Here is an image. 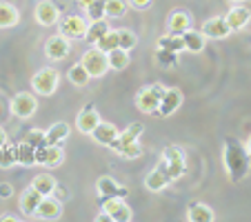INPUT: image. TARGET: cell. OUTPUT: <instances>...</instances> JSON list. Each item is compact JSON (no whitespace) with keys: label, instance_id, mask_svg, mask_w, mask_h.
Wrapping results in <instances>:
<instances>
[{"label":"cell","instance_id":"obj_1","mask_svg":"<svg viewBox=\"0 0 251 222\" xmlns=\"http://www.w3.org/2000/svg\"><path fill=\"white\" fill-rule=\"evenodd\" d=\"M225 167H227L229 178H231L233 182L242 180L249 173V156H247L245 149L233 140L225 142Z\"/></svg>","mask_w":251,"mask_h":222},{"label":"cell","instance_id":"obj_2","mask_svg":"<svg viewBox=\"0 0 251 222\" xmlns=\"http://www.w3.org/2000/svg\"><path fill=\"white\" fill-rule=\"evenodd\" d=\"M162 167H165V173H167V178H169V182L182 178L187 171L185 151H182L180 147H167L165 153H162Z\"/></svg>","mask_w":251,"mask_h":222},{"label":"cell","instance_id":"obj_3","mask_svg":"<svg viewBox=\"0 0 251 222\" xmlns=\"http://www.w3.org/2000/svg\"><path fill=\"white\" fill-rule=\"evenodd\" d=\"M165 94V87L162 85H151L145 87V89L138 91L136 96V107L142 114H156L158 107H160V98Z\"/></svg>","mask_w":251,"mask_h":222},{"label":"cell","instance_id":"obj_4","mask_svg":"<svg viewBox=\"0 0 251 222\" xmlns=\"http://www.w3.org/2000/svg\"><path fill=\"white\" fill-rule=\"evenodd\" d=\"M58 82H60V76H58V71L53 67H45L31 78V87L40 96H51L58 89Z\"/></svg>","mask_w":251,"mask_h":222},{"label":"cell","instance_id":"obj_5","mask_svg":"<svg viewBox=\"0 0 251 222\" xmlns=\"http://www.w3.org/2000/svg\"><path fill=\"white\" fill-rule=\"evenodd\" d=\"M82 67L89 71L91 78H102L109 69V60H107V53L100 51L98 47L96 49H89V51L82 53Z\"/></svg>","mask_w":251,"mask_h":222},{"label":"cell","instance_id":"obj_6","mask_svg":"<svg viewBox=\"0 0 251 222\" xmlns=\"http://www.w3.org/2000/svg\"><path fill=\"white\" fill-rule=\"evenodd\" d=\"M36 109H38V100H36L33 94H29V91H20L11 100V114L16 118H31L36 114Z\"/></svg>","mask_w":251,"mask_h":222},{"label":"cell","instance_id":"obj_7","mask_svg":"<svg viewBox=\"0 0 251 222\" xmlns=\"http://www.w3.org/2000/svg\"><path fill=\"white\" fill-rule=\"evenodd\" d=\"M87 20L82 16H67L60 23V33L69 40H82L87 36Z\"/></svg>","mask_w":251,"mask_h":222},{"label":"cell","instance_id":"obj_8","mask_svg":"<svg viewBox=\"0 0 251 222\" xmlns=\"http://www.w3.org/2000/svg\"><path fill=\"white\" fill-rule=\"evenodd\" d=\"M102 209L114 222H129L131 220V209L123 202V198H102Z\"/></svg>","mask_w":251,"mask_h":222},{"label":"cell","instance_id":"obj_9","mask_svg":"<svg viewBox=\"0 0 251 222\" xmlns=\"http://www.w3.org/2000/svg\"><path fill=\"white\" fill-rule=\"evenodd\" d=\"M71 47H69V38H65L62 33H58V36H51V38L45 43V53H47L49 60L58 62V60H65L67 56H69Z\"/></svg>","mask_w":251,"mask_h":222},{"label":"cell","instance_id":"obj_10","mask_svg":"<svg viewBox=\"0 0 251 222\" xmlns=\"http://www.w3.org/2000/svg\"><path fill=\"white\" fill-rule=\"evenodd\" d=\"M62 149L60 145H45L40 149H36V162L43 167H58L62 162Z\"/></svg>","mask_w":251,"mask_h":222},{"label":"cell","instance_id":"obj_11","mask_svg":"<svg viewBox=\"0 0 251 222\" xmlns=\"http://www.w3.org/2000/svg\"><path fill=\"white\" fill-rule=\"evenodd\" d=\"M98 123H100V116H98V111H96L91 104H87L80 114H78V118H76L78 131L85 133V136H91V131L98 127Z\"/></svg>","mask_w":251,"mask_h":222},{"label":"cell","instance_id":"obj_12","mask_svg":"<svg viewBox=\"0 0 251 222\" xmlns=\"http://www.w3.org/2000/svg\"><path fill=\"white\" fill-rule=\"evenodd\" d=\"M231 29H229L227 20L225 18H209L207 23L202 25V36L204 38H213V40H220V38H227Z\"/></svg>","mask_w":251,"mask_h":222},{"label":"cell","instance_id":"obj_13","mask_svg":"<svg viewBox=\"0 0 251 222\" xmlns=\"http://www.w3.org/2000/svg\"><path fill=\"white\" fill-rule=\"evenodd\" d=\"M58 18H60V11H58V7L53 5V2L43 0V2L36 5V20H38L43 27H51V25H56Z\"/></svg>","mask_w":251,"mask_h":222},{"label":"cell","instance_id":"obj_14","mask_svg":"<svg viewBox=\"0 0 251 222\" xmlns=\"http://www.w3.org/2000/svg\"><path fill=\"white\" fill-rule=\"evenodd\" d=\"M182 104V94L180 89H165V94H162L160 98V107H158L156 114L160 116H171L176 111V109Z\"/></svg>","mask_w":251,"mask_h":222},{"label":"cell","instance_id":"obj_15","mask_svg":"<svg viewBox=\"0 0 251 222\" xmlns=\"http://www.w3.org/2000/svg\"><path fill=\"white\" fill-rule=\"evenodd\" d=\"M96 189H98V194L102 196V198H123V196H127V189H125V187H120V184H116V180L109 178V175L98 178Z\"/></svg>","mask_w":251,"mask_h":222},{"label":"cell","instance_id":"obj_16","mask_svg":"<svg viewBox=\"0 0 251 222\" xmlns=\"http://www.w3.org/2000/svg\"><path fill=\"white\" fill-rule=\"evenodd\" d=\"M60 213H62L60 202L53 196H43L38 209H36V216L43 218V220H56V218H60Z\"/></svg>","mask_w":251,"mask_h":222},{"label":"cell","instance_id":"obj_17","mask_svg":"<svg viewBox=\"0 0 251 222\" xmlns=\"http://www.w3.org/2000/svg\"><path fill=\"white\" fill-rule=\"evenodd\" d=\"M118 129H116V124H111V123H102L100 120L98 123V127L91 131V136H94V140L98 142V145H107V147H111V142L118 138Z\"/></svg>","mask_w":251,"mask_h":222},{"label":"cell","instance_id":"obj_18","mask_svg":"<svg viewBox=\"0 0 251 222\" xmlns=\"http://www.w3.org/2000/svg\"><path fill=\"white\" fill-rule=\"evenodd\" d=\"M40 200H43V196H40L38 191L33 189V187L25 189V191H23V196H20V211H23L27 218L36 216V209H38Z\"/></svg>","mask_w":251,"mask_h":222},{"label":"cell","instance_id":"obj_19","mask_svg":"<svg viewBox=\"0 0 251 222\" xmlns=\"http://www.w3.org/2000/svg\"><path fill=\"white\" fill-rule=\"evenodd\" d=\"M189 25H191L189 14H187V11H182V9L171 11L169 20H167V27H169V33H176V36H182V33H185L187 29H189Z\"/></svg>","mask_w":251,"mask_h":222},{"label":"cell","instance_id":"obj_20","mask_svg":"<svg viewBox=\"0 0 251 222\" xmlns=\"http://www.w3.org/2000/svg\"><path fill=\"white\" fill-rule=\"evenodd\" d=\"M249 18H251V11L247 9V7H240V5L231 7V11L225 16V20H227V25H229V29H231V31L242 29L247 23H249Z\"/></svg>","mask_w":251,"mask_h":222},{"label":"cell","instance_id":"obj_21","mask_svg":"<svg viewBox=\"0 0 251 222\" xmlns=\"http://www.w3.org/2000/svg\"><path fill=\"white\" fill-rule=\"evenodd\" d=\"M169 184V178H167V173H165V167L162 165H158L156 169L151 171V173L145 178V187H147L149 191H153V194H158V191H162Z\"/></svg>","mask_w":251,"mask_h":222},{"label":"cell","instance_id":"obj_22","mask_svg":"<svg viewBox=\"0 0 251 222\" xmlns=\"http://www.w3.org/2000/svg\"><path fill=\"white\" fill-rule=\"evenodd\" d=\"M187 220L189 222H213L216 220V213L209 204H202V202H196L189 207L187 211Z\"/></svg>","mask_w":251,"mask_h":222},{"label":"cell","instance_id":"obj_23","mask_svg":"<svg viewBox=\"0 0 251 222\" xmlns=\"http://www.w3.org/2000/svg\"><path fill=\"white\" fill-rule=\"evenodd\" d=\"M20 20V14L11 2H2L0 0V29H11L16 27Z\"/></svg>","mask_w":251,"mask_h":222},{"label":"cell","instance_id":"obj_24","mask_svg":"<svg viewBox=\"0 0 251 222\" xmlns=\"http://www.w3.org/2000/svg\"><path fill=\"white\" fill-rule=\"evenodd\" d=\"M69 138V124L67 123H56L45 131V142L47 145H62Z\"/></svg>","mask_w":251,"mask_h":222},{"label":"cell","instance_id":"obj_25","mask_svg":"<svg viewBox=\"0 0 251 222\" xmlns=\"http://www.w3.org/2000/svg\"><path fill=\"white\" fill-rule=\"evenodd\" d=\"M31 187H33L36 191H38L40 196H53V191H56L58 182H56V178H53V175H49V173H40V175H36V178H33Z\"/></svg>","mask_w":251,"mask_h":222},{"label":"cell","instance_id":"obj_26","mask_svg":"<svg viewBox=\"0 0 251 222\" xmlns=\"http://www.w3.org/2000/svg\"><path fill=\"white\" fill-rule=\"evenodd\" d=\"M14 151H16V162H18V165H23V167L36 165V149H33V147L29 145L27 140L20 142Z\"/></svg>","mask_w":251,"mask_h":222},{"label":"cell","instance_id":"obj_27","mask_svg":"<svg viewBox=\"0 0 251 222\" xmlns=\"http://www.w3.org/2000/svg\"><path fill=\"white\" fill-rule=\"evenodd\" d=\"M109 23H107V20L104 18H100V20H91V25H89V29H87V36H85V40L87 43H98L100 38H102L104 33L109 31Z\"/></svg>","mask_w":251,"mask_h":222},{"label":"cell","instance_id":"obj_28","mask_svg":"<svg viewBox=\"0 0 251 222\" xmlns=\"http://www.w3.org/2000/svg\"><path fill=\"white\" fill-rule=\"evenodd\" d=\"M140 133H142V124H131L127 131L118 133V138L111 142V147H114V149H120V147H125V145L138 142V136H140Z\"/></svg>","mask_w":251,"mask_h":222},{"label":"cell","instance_id":"obj_29","mask_svg":"<svg viewBox=\"0 0 251 222\" xmlns=\"http://www.w3.org/2000/svg\"><path fill=\"white\" fill-rule=\"evenodd\" d=\"M182 40H185V49H187V51L198 53V51H202V49H204L202 31H189V29H187V31L182 33Z\"/></svg>","mask_w":251,"mask_h":222},{"label":"cell","instance_id":"obj_30","mask_svg":"<svg viewBox=\"0 0 251 222\" xmlns=\"http://www.w3.org/2000/svg\"><path fill=\"white\" fill-rule=\"evenodd\" d=\"M158 47H160L162 51H167V53H178V51L185 49V40H182V36L169 33V36H165V38L158 40Z\"/></svg>","mask_w":251,"mask_h":222},{"label":"cell","instance_id":"obj_31","mask_svg":"<svg viewBox=\"0 0 251 222\" xmlns=\"http://www.w3.org/2000/svg\"><path fill=\"white\" fill-rule=\"evenodd\" d=\"M107 60H109V69H116V71H123L129 67V53L125 49H111L107 53Z\"/></svg>","mask_w":251,"mask_h":222},{"label":"cell","instance_id":"obj_32","mask_svg":"<svg viewBox=\"0 0 251 222\" xmlns=\"http://www.w3.org/2000/svg\"><path fill=\"white\" fill-rule=\"evenodd\" d=\"M67 78H69L71 85H76V87H85L87 82H89V71L82 67V62H78V65H74L69 69V74H67Z\"/></svg>","mask_w":251,"mask_h":222},{"label":"cell","instance_id":"obj_33","mask_svg":"<svg viewBox=\"0 0 251 222\" xmlns=\"http://www.w3.org/2000/svg\"><path fill=\"white\" fill-rule=\"evenodd\" d=\"M96 47L100 49V51L109 53L111 49H118V31H114V29H109V31L104 33L102 38L96 43Z\"/></svg>","mask_w":251,"mask_h":222},{"label":"cell","instance_id":"obj_34","mask_svg":"<svg viewBox=\"0 0 251 222\" xmlns=\"http://www.w3.org/2000/svg\"><path fill=\"white\" fill-rule=\"evenodd\" d=\"M138 43L136 33L129 31V29H118V47L125 49V51H129V49H133Z\"/></svg>","mask_w":251,"mask_h":222},{"label":"cell","instance_id":"obj_35","mask_svg":"<svg viewBox=\"0 0 251 222\" xmlns=\"http://www.w3.org/2000/svg\"><path fill=\"white\" fill-rule=\"evenodd\" d=\"M104 5H107V0H91L89 5L85 7L87 9V16H89V20H100L104 18Z\"/></svg>","mask_w":251,"mask_h":222},{"label":"cell","instance_id":"obj_36","mask_svg":"<svg viewBox=\"0 0 251 222\" xmlns=\"http://www.w3.org/2000/svg\"><path fill=\"white\" fill-rule=\"evenodd\" d=\"M104 14L114 16V18H120L123 14H127V5H125V0H107V5H104Z\"/></svg>","mask_w":251,"mask_h":222},{"label":"cell","instance_id":"obj_37","mask_svg":"<svg viewBox=\"0 0 251 222\" xmlns=\"http://www.w3.org/2000/svg\"><path fill=\"white\" fill-rule=\"evenodd\" d=\"M11 165H16V151L11 147L2 145L0 147V167H2V169H9Z\"/></svg>","mask_w":251,"mask_h":222},{"label":"cell","instance_id":"obj_38","mask_svg":"<svg viewBox=\"0 0 251 222\" xmlns=\"http://www.w3.org/2000/svg\"><path fill=\"white\" fill-rule=\"evenodd\" d=\"M116 151L123 158H127V160H133V158H138L142 153V147H140V142H131V145H125L120 149H116Z\"/></svg>","mask_w":251,"mask_h":222},{"label":"cell","instance_id":"obj_39","mask_svg":"<svg viewBox=\"0 0 251 222\" xmlns=\"http://www.w3.org/2000/svg\"><path fill=\"white\" fill-rule=\"evenodd\" d=\"M27 142L33 147V149H40V147H45L47 142H45V131H40V129H33V131L27 133Z\"/></svg>","mask_w":251,"mask_h":222},{"label":"cell","instance_id":"obj_40","mask_svg":"<svg viewBox=\"0 0 251 222\" xmlns=\"http://www.w3.org/2000/svg\"><path fill=\"white\" fill-rule=\"evenodd\" d=\"M11 196H14V187H11L9 182H0V198L7 200V198H11Z\"/></svg>","mask_w":251,"mask_h":222},{"label":"cell","instance_id":"obj_41","mask_svg":"<svg viewBox=\"0 0 251 222\" xmlns=\"http://www.w3.org/2000/svg\"><path fill=\"white\" fill-rule=\"evenodd\" d=\"M131 5L136 7V9H147V7L151 5V0H131Z\"/></svg>","mask_w":251,"mask_h":222},{"label":"cell","instance_id":"obj_42","mask_svg":"<svg viewBox=\"0 0 251 222\" xmlns=\"http://www.w3.org/2000/svg\"><path fill=\"white\" fill-rule=\"evenodd\" d=\"M2 145H7V133H5V129L0 127V147Z\"/></svg>","mask_w":251,"mask_h":222},{"label":"cell","instance_id":"obj_43","mask_svg":"<svg viewBox=\"0 0 251 222\" xmlns=\"http://www.w3.org/2000/svg\"><path fill=\"white\" fill-rule=\"evenodd\" d=\"M16 218L14 216H0V222H14Z\"/></svg>","mask_w":251,"mask_h":222},{"label":"cell","instance_id":"obj_44","mask_svg":"<svg viewBox=\"0 0 251 222\" xmlns=\"http://www.w3.org/2000/svg\"><path fill=\"white\" fill-rule=\"evenodd\" d=\"M96 220H98V222H104V220H109V216H107V213H104V211H102V213H100V216H98V218H96Z\"/></svg>","mask_w":251,"mask_h":222},{"label":"cell","instance_id":"obj_45","mask_svg":"<svg viewBox=\"0 0 251 222\" xmlns=\"http://www.w3.org/2000/svg\"><path fill=\"white\" fill-rule=\"evenodd\" d=\"M247 153H249V158H251V136H249V140H247Z\"/></svg>","mask_w":251,"mask_h":222},{"label":"cell","instance_id":"obj_46","mask_svg":"<svg viewBox=\"0 0 251 222\" xmlns=\"http://www.w3.org/2000/svg\"><path fill=\"white\" fill-rule=\"evenodd\" d=\"M78 2H80L82 7H87V5H89V2H91V0H78Z\"/></svg>","mask_w":251,"mask_h":222},{"label":"cell","instance_id":"obj_47","mask_svg":"<svg viewBox=\"0 0 251 222\" xmlns=\"http://www.w3.org/2000/svg\"><path fill=\"white\" fill-rule=\"evenodd\" d=\"M229 2H238V5H240V2H245V0H229Z\"/></svg>","mask_w":251,"mask_h":222}]
</instances>
